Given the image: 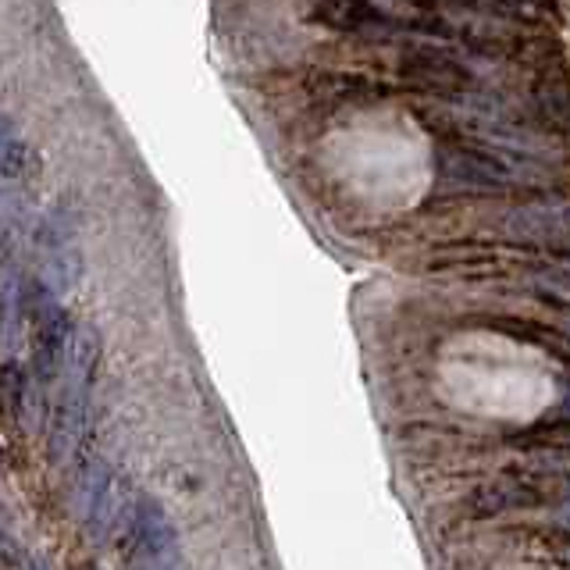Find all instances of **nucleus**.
<instances>
[{"label":"nucleus","instance_id":"423d86ee","mask_svg":"<svg viewBox=\"0 0 570 570\" xmlns=\"http://www.w3.org/2000/svg\"><path fill=\"white\" fill-rule=\"evenodd\" d=\"M26 171H29V142L8 115H0V189L18 183Z\"/></svg>","mask_w":570,"mask_h":570},{"label":"nucleus","instance_id":"39448f33","mask_svg":"<svg viewBox=\"0 0 570 570\" xmlns=\"http://www.w3.org/2000/svg\"><path fill=\"white\" fill-rule=\"evenodd\" d=\"M403 76L410 82L424 86V89H463L471 82L468 68H463L460 61H453L450 53L432 50V47L410 50L403 58Z\"/></svg>","mask_w":570,"mask_h":570},{"label":"nucleus","instance_id":"9d476101","mask_svg":"<svg viewBox=\"0 0 570 570\" xmlns=\"http://www.w3.org/2000/svg\"><path fill=\"white\" fill-rule=\"evenodd\" d=\"M86 570H97V567H86Z\"/></svg>","mask_w":570,"mask_h":570},{"label":"nucleus","instance_id":"0eeeda50","mask_svg":"<svg viewBox=\"0 0 570 570\" xmlns=\"http://www.w3.org/2000/svg\"><path fill=\"white\" fill-rule=\"evenodd\" d=\"M513 232L521 236H542L549 239V232L563 236V210H549V207H521L517 214H510Z\"/></svg>","mask_w":570,"mask_h":570},{"label":"nucleus","instance_id":"f03ea898","mask_svg":"<svg viewBox=\"0 0 570 570\" xmlns=\"http://www.w3.org/2000/svg\"><path fill=\"white\" fill-rule=\"evenodd\" d=\"M125 567L129 570H178V531L154 495L136 499L125 524Z\"/></svg>","mask_w":570,"mask_h":570},{"label":"nucleus","instance_id":"6e6552de","mask_svg":"<svg viewBox=\"0 0 570 570\" xmlns=\"http://www.w3.org/2000/svg\"><path fill=\"white\" fill-rule=\"evenodd\" d=\"M495 325L503 328V332H510V335H521V338H528V343L546 346V350L563 356V335L546 328V325H534V321H495Z\"/></svg>","mask_w":570,"mask_h":570},{"label":"nucleus","instance_id":"20e7f679","mask_svg":"<svg viewBox=\"0 0 570 570\" xmlns=\"http://www.w3.org/2000/svg\"><path fill=\"white\" fill-rule=\"evenodd\" d=\"M442 171L463 186H481V189H507L517 183L510 160L489 150H471V147L442 150Z\"/></svg>","mask_w":570,"mask_h":570},{"label":"nucleus","instance_id":"1a4fd4ad","mask_svg":"<svg viewBox=\"0 0 570 570\" xmlns=\"http://www.w3.org/2000/svg\"><path fill=\"white\" fill-rule=\"evenodd\" d=\"M0 552H4V539H0Z\"/></svg>","mask_w":570,"mask_h":570},{"label":"nucleus","instance_id":"7ed1b4c3","mask_svg":"<svg viewBox=\"0 0 570 570\" xmlns=\"http://www.w3.org/2000/svg\"><path fill=\"white\" fill-rule=\"evenodd\" d=\"M36 254H40V285L53 299L76 289L82 275V246L76 218L65 207H53L43 218L40 232H36Z\"/></svg>","mask_w":570,"mask_h":570},{"label":"nucleus","instance_id":"f257e3e1","mask_svg":"<svg viewBox=\"0 0 570 570\" xmlns=\"http://www.w3.org/2000/svg\"><path fill=\"white\" fill-rule=\"evenodd\" d=\"M97 361H100L97 332L89 328L71 332L65 367L58 374V406H53V432H50L53 456H68L82 435L89 392H94V379H97Z\"/></svg>","mask_w":570,"mask_h":570}]
</instances>
